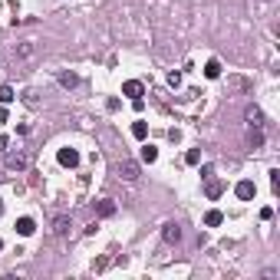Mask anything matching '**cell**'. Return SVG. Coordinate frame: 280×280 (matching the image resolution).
<instances>
[{
    "label": "cell",
    "instance_id": "6da1fadb",
    "mask_svg": "<svg viewBox=\"0 0 280 280\" xmlns=\"http://www.w3.org/2000/svg\"><path fill=\"white\" fill-rule=\"evenodd\" d=\"M119 178L122 181H138V162H129V158H125V162H119Z\"/></svg>",
    "mask_w": 280,
    "mask_h": 280
},
{
    "label": "cell",
    "instance_id": "7a4b0ae2",
    "mask_svg": "<svg viewBox=\"0 0 280 280\" xmlns=\"http://www.w3.org/2000/svg\"><path fill=\"white\" fill-rule=\"evenodd\" d=\"M26 165H30L26 152H7V168H10V172H23Z\"/></svg>",
    "mask_w": 280,
    "mask_h": 280
},
{
    "label": "cell",
    "instance_id": "3957f363",
    "mask_svg": "<svg viewBox=\"0 0 280 280\" xmlns=\"http://www.w3.org/2000/svg\"><path fill=\"white\" fill-rule=\"evenodd\" d=\"M56 158H60L63 168H76V165H79V152H76V149H60V155H56Z\"/></svg>",
    "mask_w": 280,
    "mask_h": 280
},
{
    "label": "cell",
    "instance_id": "277c9868",
    "mask_svg": "<svg viewBox=\"0 0 280 280\" xmlns=\"http://www.w3.org/2000/svg\"><path fill=\"white\" fill-rule=\"evenodd\" d=\"M162 241H165V244H178V241H181V228H178L175 221H168L165 228H162Z\"/></svg>",
    "mask_w": 280,
    "mask_h": 280
},
{
    "label": "cell",
    "instance_id": "5b68a950",
    "mask_svg": "<svg viewBox=\"0 0 280 280\" xmlns=\"http://www.w3.org/2000/svg\"><path fill=\"white\" fill-rule=\"evenodd\" d=\"M122 93L129 96L132 102H138V99H142V93H145V89H142V82H138V79H129V82L122 86Z\"/></svg>",
    "mask_w": 280,
    "mask_h": 280
},
{
    "label": "cell",
    "instance_id": "8992f818",
    "mask_svg": "<svg viewBox=\"0 0 280 280\" xmlns=\"http://www.w3.org/2000/svg\"><path fill=\"white\" fill-rule=\"evenodd\" d=\"M234 191H237V198H241V201H250L257 194V188H254V181H237Z\"/></svg>",
    "mask_w": 280,
    "mask_h": 280
},
{
    "label": "cell",
    "instance_id": "52a82bcc",
    "mask_svg": "<svg viewBox=\"0 0 280 280\" xmlns=\"http://www.w3.org/2000/svg\"><path fill=\"white\" fill-rule=\"evenodd\" d=\"M96 214H99V218H112V214H116V201H112V198H102L99 205H96Z\"/></svg>",
    "mask_w": 280,
    "mask_h": 280
},
{
    "label": "cell",
    "instance_id": "ba28073f",
    "mask_svg": "<svg viewBox=\"0 0 280 280\" xmlns=\"http://www.w3.org/2000/svg\"><path fill=\"white\" fill-rule=\"evenodd\" d=\"M33 231H37V221H33V218H20L17 221V234L20 237H30Z\"/></svg>",
    "mask_w": 280,
    "mask_h": 280
},
{
    "label": "cell",
    "instance_id": "9c48e42d",
    "mask_svg": "<svg viewBox=\"0 0 280 280\" xmlns=\"http://www.w3.org/2000/svg\"><path fill=\"white\" fill-rule=\"evenodd\" d=\"M244 119H247V125H264V112L257 106H247L244 109Z\"/></svg>",
    "mask_w": 280,
    "mask_h": 280
},
{
    "label": "cell",
    "instance_id": "30bf717a",
    "mask_svg": "<svg viewBox=\"0 0 280 280\" xmlns=\"http://www.w3.org/2000/svg\"><path fill=\"white\" fill-rule=\"evenodd\" d=\"M56 79H60L63 89H76V86H79V76H76V73H60Z\"/></svg>",
    "mask_w": 280,
    "mask_h": 280
},
{
    "label": "cell",
    "instance_id": "8fae6325",
    "mask_svg": "<svg viewBox=\"0 0 280 280\" xmlns=\"http://www.w3.org/2000/svg\"><path fill=\"white\" fill-rule=\"evenodd\" d=\"M33 53H37V46H33V40H23V43H17V56H20V60H30Z\"/></svg>",
    "mask_w": 280,
    "mask_h": 280
},
{
    "label": "cell",
    "instance_id": "7c38bea8",
    "mask_svg": "<svg viewBox=\"0 0 280 280\" xmlns=\"http://www.w3.org/2000/svg\"><path fill=\"white\" fill-rule=\"evenodd\" d=\"M247 142H250V149H261V145H264V132H261V125H250Z\"/></svg>",
    "mask_w": 280,
    "mask_h": 280
},
{
    "label": "cell",
    "instance_id": "4fadbf2b",
    "mask_svg": "<svg viewBox=\"0 0 280 280\" xmlns=\"http://www.w3.org/2000/svg\"><path fill=\"white\" fill-rule=\"evenodd\" d=\"M142 162H145V165L158 162V149H155V145H142Z\"/></svg>",
    "mask_w": 280,
    "mask_h": 280
},
{
    "label": "cell",
    "instance_id": "5bb4252c",
    "mask_svg": "<svg viewBox=\"0 0 280 280\" xmlns=\"http://www.w3.org/2000/svg\"><path fill=\"white\" fill-rule=\"evenodd\" d=\"M53 231H56L60 237L69 231V218H66V214H56V221H53Z\"/></svg>",
    "mask_w": 280,
    "mask_h": 280
},
{
    "label": "cell",
    "instance_id": "9a60e30c",
    "mask_svg": "<svg viewBox=\"0 0 280 280\" xmlns=\"http://www.w3.org/2000/svg\"><path fill=\"white\" fill-rule=\"evenodd\" d=\"M221 221H224V214L218 211V208H211V211H208V214H205V224H208V228H218V224H221Z\"/></svg>",
    "mask_w": 280,
    "mask_h": 280
},
{
    "label": "cell",
    "instance_id": "2e32d148",
    "mask_svg": "<svg viewBox=\"0 0 280 280\" xmlns=\"http://www.w3.org/2000/svg\"><path fill=\"white\" fill-rule=\"evenodd\" d=\"M205 76H208V79H218V76H221V63H218V60H208Z\"/></svg>",
    "mask_w": 280,
    "mask_h": 280
},
{
    "label": "cell",
    "instance_id": "e0dca14e",
    "mask_svg": "<svg viewBox=\"0 0 280 280\" xmlns=\"http://www.w3.org/2000/svg\"><path fill=\"white\" fill-rule=\"evenodd\" d=\"M17 99V93H13V86H0V106H7V102Z\"/></svg>",
    "mask_w": 280,
    "mask_h": 280
},
{
    "label": "cell",
    "instance_id": "ac0fdd59",
    "mask_svg": "<svg viewBox=\"0 0 280 280\" xmlns=\"http://www.w3.org/2000/svg\"><path fill=\"white\" fill-rule=\"evenodd\" d=\"M224 194V181H211L208 185V198H221Z\"/></svg>",
    "mask_w": 280,
    "mask_h": 280
},
{
    "label": "cell",
    "instance_id": "d6986e66",
    "mask_svg": "<svg viewBox=\"0 0 280 280\" xmlns=\"http://www.w3.org/2000/svg\"><path fill=\"white\" fill-rule=\"evenodd\" d=\"M132 135H135V138H145V135H149V125H145L142 119H138V122L132 125Z\"/></svg>",
    "mask_w": 280,
    "mask_h": 280
},
{
    "label": "cell",
    "instance_id": "ffe728a7",
    "mask_svg": "<svg viewBox=\"0 0 280 280\" xmlns=\"http://www.w3.org/2000/svg\"><path fill=\"white\" fill-rule=\"evenodd\" d=\"M185 162H188V165H198V162H201V152H198V149H191V152L185 155Z\"/></svg>",
    "mask_w": 280,
    "mask_h": 280
},
{
    "label": "cell",
    "instance_id": "44dd1931",
    "mask_svg": "<svg viewBox=\"0 0 280 280\" xmlns=\"http://www.w3.org/2000/svg\"><path fill=\"white\" fill-rule=\"evenodd\" d=\"M168 86H181V73H168Z\"/></svg>",
    "mask_w": 280,
    "mask_h": 280
},
{
    "label": "cell",
    "instance_id": "7402d4cb",
    "mask_svg": "<svg viewBox=\"0 0 280 280\" xmlns=\"http://www.w3.org/2000/svg\"><path fill=\"white\" fill-rule=\"evenodd\" d=\"M270 185H274V191L280 188V172H277V168H274V172H270Z\"/></svg>",
    "mask_w": 280,
    "mask_h": 280
},
{
    "label": "cell",
    "instance_id": "603a6c76",
    "mask_svg": "<svg viewBox=\"0 0 280 280\" xmlns=\"http://www.w3.org/2000/svg\"><path fill=\"white\" fill-rule=\"evenodd\" d=\"M7 142H10V138H7V135H0V152H7Z\"/></svg>",
    "mask_w": 280,
    "mask_h": 280
},
{
    "label": "cell",
    "instance_id": "cb8c5ba5",
    "mask_svg": "<svg viewBox=\"0 0 280 280\" xmlns=\"http://www.w3.org/2000/svg\"><path fill=\"white\" fill-rule=\"evenodd\" d=\"M0 247H4V241H0Z\"/></svg>",
    "mask_w": 280,
    "mask_h": 280
}]
</instances>
